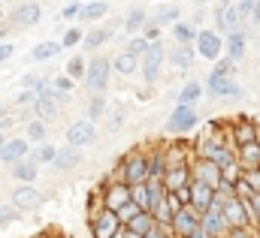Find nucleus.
Listing matches in <instances>:
<instances>
[{
	"label": "nucleus",
	"instance_id": "1",
	"mask_svg": "<svg viewBox=\"0 0 260 238\" xmlns=\"http://www.w3.org/2000/svg\"><path fill=\"white\" fill-rule=\"evenodd\" d=\"M121 181L127 184V187H139V184H148V169H151V157L148 154H142V151H130L124 154V160H121Z\"/></svg>",
	"mask_w": 260,
	"mask_h": 238
},
{
	"label": "nucleus",
	"instance_id": "2",
	"mask_svg": "<svg viewBox=\"0 0 260 238\" xmlns=\"http://www.w3.org/2000/svg\"><path fill=\"white\" fill-rule=\"evenodd\" d=\"M115 66L112 60L106 58H94L88 60V75H85V88L91 91V97H106V88H109V78H112Z\"/></svg>",
	"mask_w": 260,
	"mask_h": 238
},
{
	"label": "nucleus",
	"instance_id": "3",
	"mask_svg": "<svg viewBox=\"0 0 260 238\" xmlns=\"http://www.w3.org/2000/svg\"><path fill=\"white\" fill-rule=\"evenodd\" d=\"M215 30H218L221 36H230V33L242 30L239 3H218V6H215Z\"/></svg>",
	"mask_w": 260,
	"mask_h": 238
},
{
	"label": "nucleus",
	"instance_id": "4",
	"mask_svg": "<svg viewBox=\"0 0 260 238\" xmlns=\"http://www.w3.org/2000/svg\"><path fill=\"white\" fill-rule=\"evenodd\" d=\"M64 139H67L70 148H79V151H82V148H88V145L97 142V127H94L88 118H79V121H73V124L67 127Z\"/></svg>",
	"mask_w": 260,
	"mask_h": 238
},
{
	"label": "nucleus",
	"instance_id": "5",
	"mask_svg": "<svg viewBox=\"0 0 260 238\" xmlns=\"http://www.w3.org/2000/svg\"><path fill=\"white\" fill-rule=\"evenodd\" d=\"M197 124H200V112H197L194 106H176L170 112V118H167V133L185 136V133L197 130Z\"/></svg>",
	"mask_w": 260,
	"mask_h": 238
},
{
	"label": "nucleus",
	"instance_id": "6",
	"mask_svg": "<svg viewBox=\"0 0 260 238\" xmlns=\"http://www.w3.org/2000/svg\"><path fill=\"white\" fill-rule=\"evenodd\" d=\"M12 205H15L18 211H40V208L46 205V193L37 190L34 184H18V187L12 190Z\"/></svg>",
	"mask_w": 260,
	"mask_h": 238
},
{
	"label": "nucleus",
	"instance_id": "7",
	"mask_svg": "<svg viewBox=\"0 0 260 238\" xmlns=\"http://www.w3.org/2000/svg\"><path fill=\"white\" fill-rule=\"evenodd\" d=\"M70 103V97L64 94H46V97H40L37 100V106H34V115L43 121V124H49V121H58L64 115V106Z\"/></svg>",
	"mask_w": 260,
	"mask_h": 238
},
{
	"label": "nucleus",
	"instance_id": "8",
	"mask_svg": "<svg viewBox=\"0 0 260 238\" xmlns=\"http://www.w3.org/2000/svg\"><path fill=\"white\" fill-rule=\"evenodd\" d=\"M124 229V223L118 220V214L115 211H97L94 217H91V232H94V238H115L118 232Z\"/></svg>",
	"mask_w": 260,
	"mask_h": 238
},
{
	"label": "nucleus",
	"instance_id": "9",
	"mask_svg": "<svg viewBox=\"0 0 260 238\" xmlns=\"http://www.w3.org/2000/svg\"><path fill=\"white\" fill-rule=\"evenodd\" d=\"M164 60H167V49H164V43H154V46H151V52L142 58V66H139V72H142V82H145V85H154V82H157Z\"/></svg>",
	"mask_w": 260,
	"mask_h": 238
},
{
	"label": "nucleus",
	"instance_id": "10",
	"mask_svg": "<svg viewBox=\"0 0 260 238\" xmlns=\"http://www.w3.org/2000/svg\"><path fill=\"white\" fill-rule=\"evenodd\" d=\"M221 52H224V36L218 30H209V27L200 30V36H197V55L203 60H218Z\"/></svg>",
	"mask_w": 260,
	"mask_h": 238
},
{
	"label": "nucleus",
	"instance_id": "11",
	"mask_svg": "<svg viewBox=\"0 0 260 238\" xmlns=\"http://www.w3.org/2000/svg\"><path fill=\"white\" fill-rule=\"evenodd\" d=\"M43 15V6L40 3H15L9 9V24L12 27H34Z\"/></svg>",
	"mask_w": 260,
	"mask_h": 238
},
{
	"label": "nucleus",
	"instance_id": "12",
	"mask_svg": "<svg viewBox=\"0 0 260 238\" xmlns=\"http://www.w3.org/2000/svg\"><path fill=\"white\" fill-rule=\"evenodd\" d=\"M27 154H30V142H27V139H18V136H9V142H6L3 151H0V163H6V166L12 169V166L24 163Z\"/></svg>",
	"mask_w": 260,
	"mask_h": 238
},
{
	"label": "nucleus",
	"instance_id": "13",
	"mask_svg": "<svg viewBox=\"0 0 260 238\" xmlns=\"http://www.w3.org/2000/svg\"><path fill=\"white\" fill-rule=\"evenodd\" d=\"M203 226V214L194 211V208H182L179 214H176V220H173V238H191Z\"/></svg>",
	"mask_w": 260,
	"mask_h": 238
},
{
	"label": "nucleus",
	"instance_id": "14",
	"mask_svg": "<svg viewBox=\"0 0 260 238\" xmlns=\"http://www.w3.org/2000/svg\"><path fill=\"white\" fill-rule=\"evenodd\" d=\"M130 193H133V187H127L124 181L106 184V193H103V208H106V211H121L130 199H133Z\"/></svg>",
	"mask_w": 260,
	"mask_h": 238
},
{
	"label": "nucleus",
	"instance_id": "15",
	"mask_svg": "<svg viewBox=\"0 0 260 238\" xmlns=\"http://www.w3.org/2000/svg\"><path fill=\"white\" fill-rule=\"evenodd\" d=\"M206 94L215 100H242V85L233 78H221V82H206Z\"/></svg>",
	"mask_w": 260,
	"mask_h": 238
},
{
	"label": "nucleus",
	"instance_id": "16",
	"mask_svg": "<svg viewBox=\"0 0 260 238\" xmlns=\"http://www.w3.org/2000/svg\"><path fill=\"white\" fill-rule=\"evenodd\" d=\"M191 172H194V181L206 184V187H212V190H218L221 181H224V172H221L212 160H197L194 166H191Z\"/></svg>",
	"mask_w": 260,
	"mask_h": 238
},
{
	"label": "nucleus",
	"instance_id": "17",
	"mask_svg": "<svg viewBox=\"0 0 260 238\" xmlns=\"http://www.w3.org/2000/svg\"><path fill=\"white\" fill-rule=\"evenodd\" d=\"M203 229H206L212 238H227V235H230V223H227V217H224V208H221V205H215L209 214H203Z\"/></svg>",
	"mask_w": 260,
	"mask_h": 238
},
{
	"label": "nucleus",
	"instance_id": "18",
	"mask_svg": "<svg viewBox=\"0 0 260 238\" xmlns=\"http://www.w3.org/2000/svg\"><path fill=\"white\" fill-rule=\"evenodd\" d=\"M224 217H227L230 229H239V226H251V220H248V205H245V199H239V196L224 202Z\"/></svg>",
	"mask_w": 260,
	"mask_h": 238
},
{
	"label": "nucleus",
	"instance_id": "19",
	"mask_svg": "<svg viewBox=\"0 0 260 238\" xmlns=\"http://www.w3.org/2000/svg\"><path fill=\"white\" fill-rule=\"evenodd\" d=\"M191 184H194V172H191L188 163H185V166H170V172H167V178H164L167 193H179V190H185V187H191Z\"/></svg>",
	"mask_w": 260,
	"mask_h": 238
},
{
	"label": "nucleus",
	"instance_id": "20",
	"mask_svg": "<svg viewBox=\"0 0 260 238\" xmlns=\"http://www.w3.org/2000/svg\"><path fill=\"white\" fill-rule=\"evenodd\" d=\"M148 12L142 9V6H133V9H127V15H124V21H121V27H124V33H127L130 39L133 36H142V30L148 27Z\"/></svg>",
	"mask_w": 260,
	"mask_h": 238
},
{
	"label": "nucleus",
	"instance_id": "21",
	"mask_svg": "<svg viewBox=\"0 0 260 238\" xmlns=\"http://www.w3.org/2000/svg\"><path fill=\"white\" fill-rule=\"evenodd\" d=\"M233 142H236V148H245V145L260 142L254 121H251V118H239V121H236V124H233Z\"/></svg>",
	"mask_w": 260,
	"mask_h": 238
},
{
	"label": "nucleus",
	"instance_id": "22",
	"mask_svg": "<svg viewBox=\"0 0 260 238\" xmlns=\"http://www.w3.org/2000/svg\"><path fill=\"white\" fill-rule=\"evenodd\" d=\"M115 33H118V24H109V27H94V30H88V33H85L82 49H85V52H97V49H100V46H106Z\"/></svg>",
	"mask_w": 260,
	"mask_h": 238
},
{
	"label": "nucleus",
	"instance_id": "23",
	"mask_svg": "<svg viewBox=\"0 0 260 238\" xmlns=\"http://www.w3.org/2000/svg\"><path fill=\"white\" fill-rule=\"evenodd\" d=\"M82 166V151L79 148H58V157H55V163H52V169H58V172H73V169H79Z\"/></svg>",
	"mask_w": 260,
	"mask_h": 238
},
{
	"label": "nucleus",
	"instance_id": "24",
	"mask_svg": "<svg viewBox=\"0 0 260 238\" xmlns=\"http://www.w3.org/2000/svg\"><path fill=\"white\" fill-rule=\"evenodd\" d=\"M245 46H248V33H245V27L242 30H236V33H230V36H224V52H227V60H242L245 58Z\"/></svg>",
	"mask_w": 260,
	"mask_h": 238
},
{
	"label": "nucleus",
	"instance_id": "25",
	"mask_svg": "<svg viewBox=\"0 0 260 238\" xmlns=\"http://www.w3.org/2000/svg\"><path fill=\"white\" fill-rule=\"evenodd\" d=\"M167 58H170V63L176 69H188L200 55H197V46H179V43H173V49L167 52Z\"/></svg>",
	"mask_w": 260,
	"mask_h": 238
},
{
	"label": "nucleus",
	"instance_id": "26",
	"mask_svg": "<svg viewBox=\"0 0 260 238\" xmlns=\"http://www.w3.org/2000/svg\"><path fill=\"white\" fill-rule=\"evenodd\" d=\"M124 229H127L130 235H139V238H145L148 232H154V229H157V220H154V214H148V211H142V214H139V217H136L133 223H127Z\"/></svg>",
	"mask_w": 260,
	"mask_h": 238
},
{
	"label": "nucleus",
	"instance_id": "27",
	"mask_svg": "<svg viewBox=\"0 0 260 238\" xmlns=\"http://www.w3.org/2000/svg\"><path fill=\"white\" fill-rule=\"evenodd\" d=\"M64 52V46L58 43V39H46V43H40V46H34V52H30V58L37 60V63H46V60L58 58Z\"/></svg>",
	"mask_w": 260,
	"mask_h": 238
},
{
	"label": "nucleus",
	"instance_id": "28",
	"mask_svg": "<svg viewBox=\"0 0 260 238\" xmlns=\"http://www.w3.org/2000/svg\"><path fill=\"white\" fill-rule=\"evenodd\" d=\"M197 36H200V30H197L194 21H179V24L173 27V39H176L179 46H197Z\"/></svg>",
	"mask_w": 260,
	"mask_h": 238
},
{
	"label": "nucleus",
	"instance_id": "29",
	"mask_svg": "<svg viewBox=\"0 0 260 238\" xmlns=\"http://www.w3.org/2000/svg\"><path fill=\"white\" fill-rule=\"evenodd\" d=\"M9 172H12V178L21 181V184H34V181H37V175H40V163H37V160H24V163L12 166Z\"/></svg>",
	"mask_w": 260,
	"mask_h": 238
},
{
	"label": "nucleus",
	"instance_id": "30",
	"mask_svg": "<svg viewBox=\"0 0 260 238\" xmlns=\"http://www.w3.org/2000/svg\"><path fill=\"white\" fill-rule=\"evenodd\" d=\"M203 85L200 82H188L179 94H176V106H197V100H203Z\"/></svg>",
	"mask_w": 260,
	"mask_h": 238
},
{
	"label": "nucleus",
	"instance_id": "31",
	"mask_svg": "<svg viewBox=\"0 0 260 238\" xmlns=\"http://www.w3.org/2000/svg\"><path fill=\"white\" fill-rule=\"evenodd\" d=\"M112 66H115V72H118V75L130 78V75H133V72H136V69L142 66V60H139V58H133L130 52H121L118 58H112Z\"/></svg>",
	"mask_w": 260,
	"mask_h": 238
},
{
	"label": "nucleus",
	"instance_id": "32",
	"mask_svg": "<svg viewBox=\"0 0 260 238\" xmlns=\"http://www.w3.org/2000/svg\"><path fill=\"white\" fill-rule=\"evenodd\" d=\"M239 163H242V169H245V172H251V169H260V142L239 148Z\"/></svg>",
	"mask_w": 260,
	"mask_h": 238
},
{
	"label": "nucleus",
	"instance_id": "33",
	"mask_svg": "<svg viewBox=\"0 0 260 238\" xmlns=\"http://www.w3.org/2000/svg\"><path fill=\"white\" fill-rule=\"evenodd\" d=\"M179 15H182V6H179V3H167V6H160V9H157L154 24H160V27H164V24H173V27H176V24L182 21Z\"/></svg>",
	"mask_w": 260,
	"mask_h": 238
},
{
	"label": "nucleus",
	"instance_id": "34",
	"mask_svg": "<svg viewBox=\"0 0 260 238\" xmlns=\"http://www.w3.org/2000/svg\"><path fill=\"white\" fill-rule=\"evenodd\" d=\"M109 3H103V0H91V3H85L82 6V21H100L103 15H109Z\"/></svg>",
	"mask_w": 260,
	"mask_h": 238
},
{
	"label": "nucleus",
	"instance_id": "35",
	"mask_svg": "<svg viewBox=\"0 0 260 238\" xmlns=\"http://www.w3.org/2000/svg\"><path fill=\"white\" fill-rule=\"evenodd\" d=\"M109 115V103H106V97H91V103H88V112H85V118L91 121H100Z\"/></svg>",
	"mask_w": 260,
	"mask_h": 238
},
{
	"label": "nucleus",
	"instance_id": "36",
	"mask_svg": "<svg viewBox=\"0 0 260 238\" xmlns=\"http://www.w3.org/2000/svg\"><path fill=\"white\" fill-rule=\"evenodd\" d=\"M64 75H70L73 82H85V75H88V60H82V55H76V58H70L67 60V69H64Z\"/></svg>",
	"mask_w": 260,
	"mask_h": 238
},
{
	"label": "nucleus",
	"instance_id": "37",
	"mask_svg": "<svg viewBox=\"0 0 260 238\" xmlns=\"http://www.w3.org/2000/svg\"><path fill=\"white\" fill-rule=\"evenodd\" d=\"M24 136H27V142H30V145H37V148H40V145H46V124H43L40 118H34L30 124H27Z\"/></svg>",
	"mask_w": 260,
	"mask_h": 238
},
{
	"label": "nucleus",
	"instance_id": "38",
	"mask_svg": "<svg viewBox=\"0 0 260 238\" xmlns=\"http://www.w3.org/2000/svg\"><path fill=\"white\" fill-rule=\"evenodd\" d=\"M233 75H236V63L224 58L221 63H215V69L209 72V78H206V82H221V78H233Z\"/></svg>",
	"mask_w": 260,
	"mask_h": 238
},
{
	"label": "nucleus",
	"instance_id": "39",
	"mask_svg": "<svg viewBox=\"0 0 260 238\" xmlns=\"http://www.w3.org/2000/svg\"><path fill=\"white\" fill-rule=\"evenodd\" d=\"M124 52H130L133 58L142 60L145 55H148V52H151V43H148L145 36H133V39H127V49H124Z\"/></svg>",
	"mask_w": 260,
	"mask_h": 238
},
{
	"label": "nucleus",
	"instance_id": "40",
	"mask_svg": "<svg viewBox=\"0 0 260 238\" xmlns=\"http://www.w3.org/2000/svg\"><path fill=\"white\" fill-rule=\"evenodd\" d=\"M133 202L142 208V211H148L151 214V190H148V184H139V187H133Z\"/></svg>",
	"mask_w": 260,
	"mask_h": 238
},
{
	"label": "nucleus",
	"instance_id": "41",
	"mask_svg": "<svg viewBox=\"0 0 260 238\" xmlns=\"http://www.w3.org/2000/svg\"><path fill=\"white\" fill-rule=\"evenodd\" d=\"M55 157H58V148H55V145H49V142H46V145H40V148L34 151V160H37L40 166H43V163H49V166H52V163H55Z\"/></svg>",
	"mask_w": 260,
	"mask_h": 238
},
{
	"label": "nucleus",
	"instance_id": "42",
	"mask_svg": "<svg viewBox=\"0 0 260 238\" xmlns=\"http://www.w3.org/2000/svg\"><path fill=\"white\" fill-rule=\"evenodd\" d=\"M239 12H242L251 24H260V0H242V3H239Z\"/></svg>",
	"mask_w": 260,
	"mask_h": 238
},
{
	"label": "nucleus",
	"instance_id": "43",
	"mask_svg": "<svg viewBox=\"0 0 260 238\" xmlns=\"http://www.w3.org/2000/svg\"><path fill=\"white\" fill-rule=\"evenodd\" d=\"M115 214H118V220H121V223H124V226H127V223H133V220H136V217H139V214H142V208H139V205H136V202H133V199H130L127 205H124V208H121V211H115Z\"/></svg>",
	"mask_w": 260,
	"mask_h": 238
},
{
	"label": "nucleus",
	"instance_id": "44",
	"mask_svg": "<svg viewBox=\"0 0 260 238\" xmlns=\"http://www.w3.org/2000/svg\"><path fill=\"white\" fill-rule=\"evenodd\" d=\"M70 91H73V78H70V75H55V78H52V94L70 97Z\"/></svg>",
	"mask_w": 260,
	"mask_h": 238
},
{
	"label": "nucleus",
	"instance_id": "45",
	"mask_svg": "<svg viewBox=\"0 0 260 238\" xmlns=\"http://www.w3.org/2000/svg\"><path fill=\"white\" fill-rule=\"evenodd\" d=\"M79 43H85L82 27H70V30L64 33V39H61V46H64V49H73V46H79Z\"/></svg>",
	"mask_w": 260,
	"mask_h": 238
},
{
	"label": "nucleus",
	"instance_id": "46",
	"mask_svg": "<svg viewBox=\"0 0 260 238\" xmlns=\"http://www.w3.org/2000/svg\"><path fill=\"white\" fill-rule=\"evenodd\" d=\"M245 205H248V220H251V226H260V193H254Z\"/></svg>",
	"mask_w": 260,
	"mask_h": 238
},
{
	"label": "nucleus",
	"instance_id": "47",
	"mask_svg": "<svg viewBox=\"0 0 260 238\" xmlns=\"http://www.w3.org/2000/svg\"><path fill=\"white\" fill-rule=\"evenodd\" d=\"M82 6H85V3H64V6H61V18H64V21L82 18Z\"/></svg>",
	"mask_w": 260,
	"mask_h": 238
},
{
	"label": "nucleus",
	"instance_id": "48",
	"mask_svg": "<svg viewBox=\"0 0 260 238\" xmlns=\"http://www.w3.org/2000/svg\"><path fill=\"white\" fill-rule=\"evenodd\" d=\"M18 208L15 205H0V226H9V223H15L18 220Z\"/></svg>",
	"mask_w": 260,
	"mask_h": 238
},
{
	"label": "nucleus",
	"instance_id": "49",
	"mask_svg": "<svg viewBox=\"0 0 260 238\" xmlns=\"http://www.w3.org/2000/svg\"><path fill=\"white\" fill-rule=\"evenodd\" d=\"M242 181H245V187H248L251 193H260V169L245 172V175H242Z\"/></svg>",
	"mask_w": 260,
	"mask_h": 238
},
{
	"label": "nucleus",
	"instance_id": "50",
	"mask_svg": "<svg viewBox=\"0 0 260 238\" xmlns=\"http://www.w3.org/2000/svg\"><path fill=\"white\" fill-rule=\"evenodd\" d=\"M142 36L154 46V43H160V24H154V21H148V27L142 30Z\"/></svg>",
	"mask_w": 260,
	"mask_h": 238
},
{
	"label": "nucleus",
	"instance_id": "51",
	"mask_svg": "<svg viewBox=\"0 0 260 238\" xmlns=\"http://www.w3.org/2000/svg\"><path fill=\"white\" fill-rule=\"evenodd\" d=\"M37 100H40L37 91H21V94L15 97V106H24V103H34V106H37Z\"/></svg>",
	"mask_w": 260,
	"mask_h": 238
},
{
	"label": "nucleus",
	"instance_id": "52",
	"mask_svg": "<svg viewBox=\"0 0 260 238\" xmlns=\"http://www.w3.org/2000/svg\"><path fill=\"white\" fill-rule=\"evenodd\" d=\"M227 238H254V229L251 226H239V229H230Z\"/></svg>",
	"mask_w": 260,
	"mask_h": 238
},
{
	"label": "nucleus",
	"instance_id": "53",
	"mask_svg": "<svg viewBox=\"0 0 260 238\" xmlns=\"http://www.w3.org/2000/svg\"><path fill=\"white\" fill-rule=\"evenodd\" d=\"M12 55H15V46H12V43H0V63L9 60Z\"/></svg>",
	"mask_w": 260,
	"mask_h": 238
},
{
	"label": "nucleus",
	"instance_id": "54",
	"mask_svg": "<svg viewBox=\"0 0 260 238\" xmlns=\"http://www.w3.org/2000/svg\"><path fill=\"white\" fill-rule=\"evenodd\" d=\"M191 238H212V235H209V232H206V229L200 226V229H197V232H194V235H191Z\"/></svg>",
	"mask_w": 260,
	"mask_h": 238
},
{
	"label": "nucleus",
	"instance_id": "55",
	"mask_svg": "<svg viewBox=\"0 0 260 238\" xmlns=\"http://www.w3.org/2000/svg\"><path fill=\"white\" fill-rule=\"evenodd\" d=\"M0 121H3V124L9 121V109H6V106H0Z\"/></svg>",
	"mask_w": 260,
	"mask_h": 238
},
{
	"label": "nucleus",
	"instance_id": "56",
	"mask_svg": "<svg viewBox=\"0 0 260 238\" xmlns=\"http://www.w3.org/2000/svg\"><path fill=\"white\" fill-rule=\"evenodd\" d=\"M9 142V136H3V130H0V151H3V145Z\"/></svg>",
	"mask_w": 260,
	"mask_h": 238
},
{
	"label": "nucleus",
	"instance_id": "57",
	"mask_svg": "<svg viewBox=\"0 0 260 238\" xmlns=\"http://www.w3.org/2000/svg\"><path fill=\"white\" fill-rule=\"evenodd\" d=\"M115 238H127V229H121V232H118Z\"/></svg>",
	"mask_w": 260,
	"mask_h": 238
},
{
	"label": "nucleus",
	"instance_id": "58",
	"mask_svg": "<svg viewBox=\"0 0 260 238\" xmlns=\"http://www.w3.org/2000/svg\"><path fill=\"white\" fill-rule=\"evenodd\" d=\"M257 52H260V36H257Z\"/></svg>",
	"mask_w": 260,
	"mask_h": 238
},
{
	"label": "nucleus",
	"instance_id": "59",
	"mask_svg": "<svg viewBox=\"0 0 260 238\" xmlns=\"http://www.w3.org/2000/svg\"><path fill=\"white\" fill-rule=\"evenodd\" d=\"M127 238H139V235H130V232H127Z\"/></svg>",
	"mask_w": 260,
	"mask_h": 238
},
{
	"label": "nucleus",
	"instance_id": "60",
	"mask_svg": "<svg viewBox=\"0 0 260 238\" xmlns=\"http://www.w3.org/2000/svg\"><path fill=\"white\" fill-rule=\"evenodd\" d=\"M3 33H6V30H3V27H0V36H3Z\"/></svg>",
	"mask_w": 260,
	"mask_h": 238
},
{
	"label": "nucleus",
	"instance_id": "61",
	"mask_svg": "<svg viewBox=\"0 0 260 238\" xmlns=\"http://www.w3.org/2000/svg\"><path fill=\"white\" fill-rule=\"evenodd\" d=\"M164 238H173V235H167V232H164Z\"/></svg>",
	"mask_w": 260,
	"mask_h": 238
},
{
	"label": "nucleus",
	"instance_id": "62",
	"mask_svg": "<svg viewBox=\"0 0 260 238\" xmlns=\"http://www.w3.org/2000/svg\"><path fill=\"white\" fill-rule=\"evenodd\" d=\"M0 18H3V15H0Z\"/></svg>",
	"mask_w": 260,
	"mask_h": 238
}]
</instances>
